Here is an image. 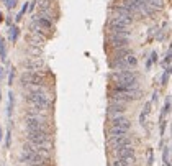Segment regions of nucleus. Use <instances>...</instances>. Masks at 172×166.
Here are the masks:
<instances>
[{"label": "nucleus", "mask_w": 172, "mask_h": 166, "mask_svg": "<svg viewBox=\"0 0 172 166\" xmlns=\"http://www.w3.org/2000/svg\"><path fill=\"white\" fill-rule=\"evenodd\" d=\"M112 81L115 82V89L118 91H126V89H138V74L135 71L125 69V71H117L112 74Z\"/></svg>", "instance_id": "f257e3e1"}, {"label": "nucleus", "mask_w": 172, "mask_h": 166, "mask_svg": "<svg viewBox=\"0 0 172 166\" xmlns=\"http://www.w3.org/2000/svg\"><path fill=\"white\" fill-rule=\"evenodd\" d=\"M26 102L31 107H38V109H43V110H48L51 107V100L48 94H41V92H30L26 96Z\"/></svg>", "instance_id": "f03ea898"}, {"label": "nucleus", "mask_w": 172, "mask_h": 166, "mask_svg": "<svg viewBox=\"0 0 172 166\" xmlns=\"http://www.w3.org/2000/svg\"><path fill=\"white\" fill-rule=\"evenodd\" d=\"M112 97V100H118V102H131V100H136V99H139L141 97V91L138 89H126V91H112L110 94Z\"/></svg>", "instance_id": "7ed1b4c3"}, {"label": "nucleus", "mask_w": 172, "mask_h": 166, "mask_svg": "<svg viewBox=\"0 0 172 166\" xmlns=\"http://www.w3.org/2000/svg\"><path fill=\"white\" fill-rule=\"evenodd\" d=\"M28 132H48V123L43 115H28L26 117Z\"/></svg>", "instance_id": "20e7f679"}, {"label": "nucleus", "mask_w": 172, "mask_h": 166, "mask_svg": "<svg viewBox=\"0 0 172 166\" xmlns=\"http://www.w3.org/2000/svg\"><path fill=\"white\" fill-rule=\"evenodd\" d=\"M28 142L36 146H49V132H28Z\"/></svg>", "instance_id": "39448f33"}, {"label": "nucleus", "mask_w": 172, "mask_h": 166, "mask_svg": "<svg viewBox=\"0 0 172 166\" xmlns=\"http://www.w3.org/2000/svg\"><path fill=\"white\" fill-rule=\"evenodd\" d=\"M23 86H43V76L38 73H23L20 77Z\"/></svg>", "instance_id": "423d86ee"}, {"label": "nucleus", "mask_w": 172, "mask_h": 166, "mask_svg": "<svg viewBox=\"0 0 172 166\" xmlns=\"http://www.w3.org/2000/svg\"><path fill=\"white\" fill-rule=\"evenodd\" d=\"M108 145L112 146V150L120 148V146H128V145H131V137H128V135H121V137H110V138H108Z\"/></svg>", "instance_id": "0eeeda50"}, {"label": "nucleus", "mask_w": 172, "mask_h": 166, "mask_svg": "<svg viewBox=\"0 0 172 166\" xmlns=\"http://www.w3.org/2000/svg\"><path fill=\"white\" fill-rule=\"evenodd\" d=\"M126 110V102H118V100H112L108 104V115L110 117H117L121 115L123 112Z\"/></svg>", "instance_id": "6e6552de"}, {"label": "nucleus", "mask_w": 172, "mask_h": 166, "mask_svg": "<svg viewBox=\"0 0 172 166\" xmlns=\"http://www.w3.org/2000/svg\"><path fill=\"white\" fill-rule=\"evenodd\" d=\"M131 23H133V20H128V18H123V17L115 15V17H112V18H110L108 27L110 28H128Z\"/></svg>", "instance_id": "1a4fd4ad"}, {"label": "nucleus", "mask_w": 172, "mask_h": 166, "mask_svg": "<svg viewBox=\"0 0 172 166\" xmlns=\"http://www.w3.org/2000/svg\"><path fill=\"white\" fill-rule=\"evenodd\" d=\"M112 127H118V128H125V130H130L131 128V120L126 119L123 115H117V117H112Z\"/></svg>", "instance_id": "9d476101"}, {"label": "nucleus", "mask_w": 172, "mask_h": 166, "mask_svg": "<svg viewBox=\"0 0 172 166\" xmlns=\"http://www.w3.org/2000/svg\"><path fill=\"white\" fill-rule=\"evenodd\" d=\"M113 155H115V158H130V156H135V148H133L131 145H128V146L115 148Z\"/></svg>", "instance_id": "9b49d317"}, {"label": "nucleus", "mask_w": 172, "mask_h": 166, "mask_svg": "<svg viewBox=\"0 0 172 166\" xmlns=\"http://www.w3.org/2000/svg\"><path fill=\"white\" fill-rule=\"evenodd\" d=\"M110 36L128 40V38L131 36V31H128V28H110Z\"/></svg>", "instance_id": "f8f14e48"}, {"label": "nucleus", "mask_w": 172, "mask_h": 166, "mask_svg": "<svg viewBox=\"0 0 172 166\" xmlns=\"http://www.w3.org/2000/svg\"><path fill=\"white\" fill-rule=\"evenodd\" d=\"M113 13L118 15V17H123V18H128V20L135 18V15H133L128 8H125L123 5H117V7H113Z\"/></svg>", "instance_id": "ddd939ff"}, {"label": "nucleus", "mask_w": 172, "mask_h": 166, "mask_svg": "<svg viewBox=\"0 0 172 166\" xmlns=\"http://www.w3.org/2000/svg\"><path fill=\"white\" fill-rule=\"evenodd\" d=\"M108 43L112 45V46L115 48V50H120V48H126L128 45V40H125V38H115V36H108Z\"/></svg>", "instance_id": "4468645a"}, {"label": "nucleus", "mask_w": 172, "mask_h": 166, "mask_svg": "<svg viewBox=\"0 0 172 166\" xmlns=\"http://www.w3.org/2000/svg\"><path fill=\"white\" fill-rule=\"evenodd\" d=\"M135 165V156L130 158H115L112 166H133Z\"/></svg>", "instance_id": "2eb2a0df"}, {"label": "nucleus", "mask_w": 172, "mask_h": 166, "mask_svg": "<svg viewBox=\"0 0 172 166\" xmlns=\"http://www.w3.org/2000/svg\"><path fill=\"white\" fill-rule=\"evenodd\" d=\"M108 135H110V137H121V135H128V130L118 128V127H110Z\"/></svg>", "instance_id": "dca6fc26"}, {"label": "nucleus", "mask_w": 172, "mask_h": 166, "mask_svg": "<svg viewBox=\"0 0 172 166\" xmlns=\"http://www.w3.org/2000/svg\"><path fill=\"white\" fill-rule=\"evenodd\" d=\"M128 54H131V51L128 50V48H120V50H117L113 53V59H121V58H125Z\"/></svg>", "instance_id": "f3484780"}, {"label": "nucleus", "mask_w": 172, "mask_h": 166, "mask_svg": "<svg viewBox=\"0 0 172 166\" xmlns=\"http://www.w3.org/2000/svg\"><path fill=\"white\" fill-rule=\"evenodd\" d=\"M23 66L28 69H40L43 68V61H26V63H23Z\"/></svg>", "instance_id": "a211bd4d"}, {"label": "nucleus", "mask_w": 172, "mask_h": 166, "mask_svg": "<svg viewBox=\"0 0 172 166\" xmlns=\"http://www.w3.org/2000/svg\"><path fill=\"white\" fill-rule=\"evenodd\" d=\"M123 61H125V64H126L128 68H130V66H131V68H135V66L138 64V59H136V58H135L133 54L125 56V58H123Z\"/></svg>", "instance_id": "6ab92c4d"}, {"label": "nucleus", "mask_w": 172, "mask_h": 166, "mask_svg": "<svg viewBox=\"0 0 172 166\" xmlns=\"http://www.w3.org/2000/svg\"><path fill=\"white\" fill-rule=\"evenodd\" d=\"M38 25H40V27H43V28H51V22H48V20H44V18L38 20Z\"/></svg>", "instance_id": "aec40b11"}, {"label": "nucleus", "mask_w": 172, "mask_h": 166, "mask_svg": "<svg viewBox=\"0 0 172 166\" xmlns=\"http://www.w3.org/2000/svg\"><path fill=\"white\" fill-rule=\"evenodd\" d=\"M10 35H12V40H15V38H17V35H18V30H17V28H12V30H10Z\"/></svg>", "instance_id": "412c9836"}, {"label": "nucleus", "mask_w": 172, "mask_h": 166, "mask_svg": "<svg viewBox=\"0 0 172 166\" xmlns=\"http://www.w3.org/2000/svg\"><path fill=\"white\" fill-rule=\"evenodd\" d=\"M28 166H44V165H28Z\"/></svg>", "instance_id": "4be33fe9"}, {"label": "nucleus", "mask_w": 172, "mask_h": 166, "mask_svg": "<svg viewBox=\"0 0 172 166\" xmlns=\"http://www.w3.org/2000/svg\"><path fill=\"white\" fill-rule=\"evenodd\" d=\"M0 22H2V15H0Z\"/></svg>", "instance_id": "5701e85b"}]
</instances>
